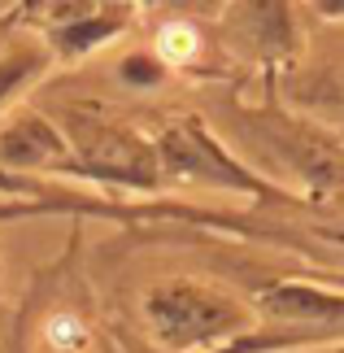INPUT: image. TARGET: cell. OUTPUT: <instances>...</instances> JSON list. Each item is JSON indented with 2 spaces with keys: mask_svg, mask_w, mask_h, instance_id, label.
I'll return each mask as SVG.
<instances>
[{
  "mask_svg": "<svg viewBox=\"0 0 344 353\" xmlns=\"http://www.w3.org/2000/svg\"><path fill=\"white\" fill-rule=\"evenodd\" d=\"M48 341L57 345V349H79V345H83V323L70 319V314L48 319Z\"/></svg>",
  "mask_w": 344,
  "mask_h": 353,
  "instance_id": "2",
  "label": "cell"
},
{
  "mask_svg": "<svg viewBox=\"0 0 344 353\" xmlns=\"http://www.w3.org/2000/svg\"><path fill=\"white\" fill-rule=\"evenodd\" d=\"M157 52L166 61H192L201 52V35H196V26L192 22H166L161 26V35H157Z\"/></svg>",
  "mask_w": 344,
  "mask_h": 353,
  "instance_id": "1",
  "label": "cell"
}]
</instances>
